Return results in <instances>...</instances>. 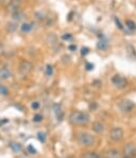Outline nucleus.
I'll return each mask as SVG.
<instances>
[{
	"label": "nucleus",
	"mask_w": 136,
	"mask_h": 158,
	"mask_svg": "<svg viewBox=\"0 0 136 158\" xmlns=\"http://www.w3.org/2000/svg\"><path fill=\"white\" fill-rule=\"evenodd\" d=\"M22 2H24V0H10L8 6H6V10L10 13L18 11L20 9V6H22Z\"/></svg>",
	"instance_id": "nucleus-7"
},
{
	"label": "nucleus",
	"mask_w": 136,
	"mask_h": 158,
	"mask_svg": "<svg viewBox=\"0 0 136 158\" xmlns=\"http://www.w3.org/2000/svg\"><path fill=\"white\" fill-rule=\"evenodd\" d=\"M91 129H93V131L95 132V133L101 134V133H103V132H104L105 127H104V124H103V123L97 121V122L93 123V125H91Z\"/></svg>",
	"instance_id": "nucleus-11"
},
{
	"label": "nucleus",
	"mask_w": 136,
	"mask_h": 158,
	"mask_svg": "<svg viewBox=\"0 0 136 158\" xmlns=\"http://www.w3.org/2000/svg\"><path fill=\"white\" fill-rule=\"evenodd\" d=\"M118 108L122 114H130L134 110L135 104L133 101L129 99H123L118 103Z\"/></svg>",
	"instance_id": "nucleus-3"
},
{
	"label": "nucleus",
	"mask_w": 136,
	"mask_h": 158,
	"mask_svg": "<svg viewBox=\"0 0 136 158\" xmlns=\"http://www.w3.org/2000/svg\"><path fill=\"white\" fill-rule=\"evenodd\" d=\"M120 158H130V157H126V156H124V157H120Z\"/></svg>",
	"instance_id": "nucleus-32"
},
{
	"label": "nucleus",
	"mask_w": 136,
	"mask_h": 158,
	"mask_svg": "<svg viewBox=\"0 0 136 158\" xmlns=\"http://www.w3.org/2000/svg\"><path fill=\"white\" fill-rule=\"evenodd\" d=\"M78 141L83 146H91L96 143L95 137L89 133H80L78 135Z\"/></svg>",
	"instance_id": "nucleus-2"
},
{
	"label": "nucleus",
	"mask_w": 136,
	"mask_h": 158,
	"mask_svg": "<svg viewBox=\"0 0 136 158\" xmlns=\"http://www.w3.org/2000/svg\"><path fill=\"white\" fill-rule=\"evenodd\" d=\"M89 115L85 111H72L69 116V121L73 125H85L89 122Z\"/></svg>",
	"instance_id": "nucleus-1"
},
{
	"label": "nucleus",
	"mask_w": 136,
	"mask_h": 158,
	"mask_svg": "<svg viewBox=\"0 0 136 158\" xmlns=\"http://www.w3.org/2000/svg\"><path fill=\"white\" fill-rule=\"evenodd\" d=\"M4 122H6V120H4V121H1V119H0V126H1V125L3 124Z\"/></svg>",
	"instance_id": "nucleus-31"
},
{
	"label": "nucleus",
	"mask_w": 136,
	"mask_h": 158,
	"mask_svg": "<svg viewBox=\"0 0 136 158\" xmlns=\"http://www.w3.org/2000/svg\"><path fill=\"white\" fill-rule=\"evenodd\" d=\"M104 158H120V152L116 148H111L104 153Z\"/></svg>",
	"instance_id": "nucleus-10"
},
{
	"label": "nucleus",
	"mask_w": 136,
	"mask_h": 158,
	"mask_svg": "<svg viewBox=\"0 0 136 158\" xmlns=\"http://www.w3.org/2000/svg\"><path fill=\"white\" fill-rule=\"evenodd\" d=\"M111 81H112V83L116 86L117 88H124L126 87V85H128V81L126 80V78H123V76L119 75V74H115V75L112 76V79H111Z\"/></svg>",
	"instance_id": "nucleus-6"
},
{
	"label": "nucleus",
	"mask_w": 136,
	"mask_h": 158,
	"mask_svg": "<svg viewBox=\"0 0 136 158\" xmlns=\"http://www.w3.org/2000/svg\"><path fill=\"white\" fill-rule=\"evenodd\" d=\"M37 138H38V140L41 141V142H46V134L45 133H41V132H40V133L37 134Z\"/></svg>",
	"instance_id": "nucleus-21"
},
{
	"label": "nucleus",
	"mask_w": 136,
	"mask_h": 158,
	"mask_svg": "<svg viewBox=\"0 0 136 158\" xmlns=\"http://www.w3.org/2000/svg\"><path fill=\"white\" fill-rule=\"evenodd\" d=\"M53 72V67L51 66V65H48L47 68H46V74H47L48 76H50Z\"/></svg>",
	"instance_id": "nucleus-22"
},
{
	"label": "nucleus",
	"mask_w": 136,
	"mask_h": 158,
	"mask_svg": "<svg viewBox=\"0 0 136 158\" xmlns=\"http://www.w3.org/2000/svg\"><path fill=\"white\" fill-rule=\"evenodd\" d=\"M70 38H71L70 34H67V35L65 34V35H63V39H70Z\"/></svg>",
	"instance_id": "nucleus-29"
},
{
	"label": "nucleus",
	"mask_w": 136,
	"mask_h": 158,
	"mask_svg": "<svg viewBox=\"0 0 136 158\" xmlns=\"http://www.w3.org/2000/svg\"><path fill=\"white\" fill-rule=\"evenodd\" d=\"M40 102H37V101H35V102H33L32 103V105H31V107H32V110H37L38 108H40Z\"/></svg>",
	"instance_id": "nucleus-24"
},
{
	"label": "nucleus",
	"mask_w": 136,
	"mask_h": 158,
	"mask_svg": "<svg viewBox=\"0 0 136 158\" xmlns=\"http://www.w3.org/2000/svg\"><path fill=\"white\" fill-rule=\"evenodd\" d=\"M76 49H77V46H75V45L69 46V50H70V51H75Z\"/></svg>",
	"instance_id": "nucleus-28"
},
{
	"label": "nucleus",
	"mask_w": 136,
	"mask_h": 158,
	"mask_svg": "<svg viewBox=\"0 0 136 158\" xmlns=\"http://www.w3.org/2000/svg\"><path fill=\"white\" fill-rule=\"evenodd\" d=\"M3 54H4V47H3V45L0 43V56Z\"/></svg>",
	"instance_id": "nucleus-26"
},
{
	"label": "nucleus",
	"mask_w": 136,
	"mask_h": 158,
	"mask_svg": "<svg viewBox=\"0 0 136 158\" xmlns=\"http://www.w3.org/2000/svg\"><path fill=\"white\" fill-rule=\"evenodd\" d=\"M123 153H124V156L126 157H130L132 158L133 156L136 155V146L132 143H129L123 148Z\"/></svg>",
	"instance_id": "nucleus-8"
},
{
	"label": "nucleus",
	"mask_w": 136,
	"mask_h": 158,
	"mask_svg": "<svg viewBox=\"0 0 136 158\" xmlns=\"http://www.w3.org/2000/svg\"><path fill=\"white\" fill-rule=\"evenodd\" d=\"M41 120H43V116L40 115V114H36V115L33 117V121L34 122H41Z\"/></svg>",
	"instance_id": "nucleus-23"
},
{
	"label": "nucleus",
	"mask_w": 136,
	"mask_h": 158,
	"mask_svg": "<svg viewBox=\"0 0 136 158\" xmlns=\"http://www.w3.org/2000/svg\"><path fill=\"white\" fill-rule=\"evenodd\" d=\"M87 50H88L87 48H83V49H82V54H83V55L86 54V53H87Z\"/></svg>",
	"instance_id": "nucleus-30"
},
{
	"label": "nucleus",
	"mask_w": 136,
	"mask_h": 158,
	"mask_svg": "<svg viewBox=\"0 0 136 158\" xmlns=\"http://www.w3.org/2000/svg\"><path fill=\"white\" fill-rule=\"evenodd\" d=\"M9 94H10V91H9L8 87L0 84V94H1V96H8Z\"/></svg>",
	"instance_id": "nucleus-19"
},
{
	"label": "nucleus",
	"mask_w": 136,
	"mask_h": 158,
	"mask_svg": "<svg viewBox=\"0 0 136 158\" xmlns=\"http://www.w3.org/2000/svg\"><path fill=\"white\" fill-rule=\"evenodd\" d=\"M12 76V71L8 67H1L0 68V81H6Z\"/></svg>",
	"instance_id": "nucleus-9"
},
{
	"label": "nucleus",
	"mask_w": 136,
	"mask_h": 158,
	"mask_svg": "<svg viewBox=\"0 0 136 158\" xmlns=\"http://www.w3.org/2000/svg\"><path fill=\"white\" fill-rule=\"evenodd\" d=\"M17 28H18L17 22H16V21H11V22H9V24L6 25V31L10 32V33H14V32H16Z\"/></svg>",
	"instance_id": "nucleus-13"
},
{
	"label": "nucleus",
	"mask_w": 136,
	"mask_h": 158,
	"mask_svg": "<svg viewBox=\"0 0 136 158\" xmlns=\"http://www.w3.org/2000/svg\"><path fill=\"white\" fill-rule=\"evenodd\" d=\"M28 152L30 153V154H36V150L35 148H33L32 145H28Z\"/></svg>",
	"instance_id": "nucleus-25"
},
{
	"label": "nucleus",
	"mask_w": 136,
	"mask_h": 158,
	"mask_svg": "<svg viewBox=\"0 0 136 158\" xmlns=\"http://www.w3.org/2000/svg\"><path fill=\"white\" fill-rule=\"evenodd\" d=\"M33 69V64L29 61H21L18 66V70H19V73L21 74L22 76H27L28 74L32 71Z\"/></svg>",
	"instance_id": "nucleus-5"
},
{
	"label": "nucleus",
	"mask_w": 136,
	"mask_h": 158,
	"mask_svg": "<svg viewBox=\"0 0 136 158\" xmlns=\"http://www.w3.org/2000/svg\"><path fill=\"white\" fill-rule=\"evenodd\" d=\"M9 146H10L11 150H12L13 152H15V153H19L20 151H21V145H20L19 143L10 142V145H9Z\"/></svg>",
	"instance_id": "nucleus-16"
},
{
	"label": "nucleus",
	"mask_w": 136,
	"mask_h": 158,
	"mask_svg": "<svg viewBox=\"0 0 136 158\" xmlns=\"http://www.w3.org/2000/svg\"><path fill=\"white\" fill-rule=\"evenodd\" d=\"M54 108H55V115H56L57 120L62 121V120H63V118H64V111L62 110V108H61V106H60V105H55Z\"/></svg>",
	"instance_id": "nucleus-14"
},
{
	"label": "nucleus",
	"mask_w": 136,
	"mask_h": 158,
	"mask_svg": "<svg viewBox=\"0 0 136 158\" xmlns=\"http://www.w3.org/2000/svg\"><path fill=\"white\" fill-rule=\"evenodd\" d=\"M33 29V25L31 22H25L21 25V32L22 33H29L31 32V30Z\"/></svg>",
	"instance_id": "nucleus-15"
},
{
	"label": "nucleus",
	"mask_w": 136,
	"mask_h": 158,
	"mask_svg": "<svg viewBox=\"0 0 136 158\" xmlns=\"http://www.w3.org/2000/svg\"><path fill=\"white\" fill-rule=\"evenodd\" d=\"M107 46H109V44H107V40H100L98 43V48L101 49V50H103V49H107Z\"/></svg>",
	"instance_id": "nucleus-20"
},
{
	"label": "nucleus",
	"mask_w": 136,
	"mask_h": 158,
	"mask_svg": "<svg viewBox=\"0 0 136 158\" xmlns=\"http://www.w3.org/2000/svg\"><path fill=\"white\" fill-rule=\"evenodd\" d=\"M124 137V132L121 127H113L110 132V138L114 142H120Z\"/></svg>",
	"instance_id": "nucleus-4"
},
{
	"label": "nucleus",
	"mask_w": 136,
	"mask_h": 158,
	"mask_svg": "<svg viewBox=\"0 0 136 158\" xmlns=\"http://www.w3.org/2000/svg\"><path fill=\"white\" fill-rule=\"evenodd\" d=\"M86 68H87V70H91V69L94 68V65H91V64H86Z\"/></svg>",
	"instance_id": "nucleus-27"
},
{
	"label": "nucleus",
	"mask_w": 136,
	"mask_h": 158,
	"mask_svg": "<svg viewBox=\"0 0 136 158\" xmlns=\"http://www.w3.org/2000/svg\"><path fill=\"white\" fill-rule=\"evenodd\" d=\"M12 16H13V19L15 20L16 22L19 21V20H22L25 18V14L21 12L20 10L18 11H15V12L12 13Z\"/></svg>",
	"instance_id": "nucleus-12"
},
{
	"label": "nucleus",
	"mask_w": 136,
	"mask_h": 158,
	"mask_svg": "<svg viewBox=\"0 0 136 158\" xmlns=\"http://www.w3.org/2000/svg\"><path fill=\"white\" fill-rule=\"evenodd\" d=\"M126 28H128L129 30H131V31H134V30H136V24L133 21V20H126Z\"/></svg>",
	"instance_id": "nucleus-18"
},
{
	"label": "nucleus",
	"mask_w": 136,
	"mask_h": 158,
	"mask_svg": "<svg viewBox=\"0 0 136 158\" xmlns=\"http://www.w3.org/2000/svg\"><path fill=\"white\" fill-rule=\"evenodd\" d=\"M81 158H99V154L96 152H86L82 155Z\"/></svg>",
	"instance_id": "nucleus-17"
}]
</instances>
